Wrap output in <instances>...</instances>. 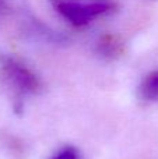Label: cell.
<instances>
[{
	"label": "cell",
	"mask_w": 158,
	"mask_h": 159,
	"mask_svg": "<svg viewBox=\"0 0 158 159\" xmlns=\"http://www.w3.org/2000/svg\"><path fill=\"white\" fill-rule=\"evenodd\" d=\"M52 159H81V158H80L78 152L76 151L74 148H72V147H67V148L62 149L60 152H58V154H56Z\"/></svg>",
	"instance_id": "3957f363"
},
{
	"label": "cell",
	"mask_w": 158,
	"mask_h": 159,
	"mask_svg": "<svg viewBox=\"0 0 158 159\" xmlns=\"http://www.w3.org/2000/svg\"><path fill=\"white\" fill-rule=\"evenodd\" d=\"M140 96L144 101H158V71L148 74L140 85Z\"/></svg>",
	"instance_id": "7a4b0ae2"
},
{
	"label": "cell",
	"mask_w": 158,
	"mask_h": 159,
	"mask_svg": "<svg viewBox=\"0 0 158 159\" xmlns=\"http://www.w3.org/2000/svg\"><path fill=\"white\" fill-rule=\"evenodd\" d=\"M3 70H4L8 81L13 82L14 87L21 92H36L39 89V82L36 77L21 64L8 60L4 63Z\"/></svg>",
	"instance_id": "6da1fadb"
}]
</instances>
